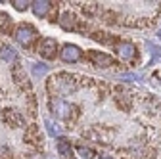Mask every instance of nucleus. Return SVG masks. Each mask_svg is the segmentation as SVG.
<instances>
[{"mask_svg": "<svg viewBox=\"0 0 161 159\" xmlns=\"http://www.w3.org/2000/svg\"><path fill=\"white\" fill-rule=\"evenodd\" d=\"M12 4H14V8H15L17 12H25V10L29 8V4H31V2H25V0H14Z\"/></svg>", "mask_w": 161, "mask_h": 159, "instance_id": "obj_19", "label": "nucleus"}, {"mask_svg": "<svg viewBox=\"0 0 161 159\" xmlns=\"http://www.w3.org/2000/svg\"><path fill=\"white\" fill-rule=\"evenodd\" d=\"M14 38L21 44V46H31L33 44V41L36 38V29L35 27H31V25H27V23H21V25H17L15 27V31H14Z\"/></svg>", "mask_w": 161, "mask_h": 159, "instance_id": "obj_3", "label": "nucleus"}, {"mask_svg": "<svg viewBox=\"0 0 161 159\" xmlns=\"http://www.w3.org/2000/svg\"><path fill=\"white\" fill-rule=\"evenodd\" d=\"M88 56H90V59H92V63L98 65V67H109V65H113V58L108 56V54H104V52L94 50V52H90Z\"/></svg>", "mask_w": 161, "mask_h": 159, "instance_id": "obj_7", "label": "nucleus"}, {"mask_svg": "<svg viewBox=\"0 0 161 159\" xmlns=\"http://www.w3.org/2000/svg\"><path fill=\"white\" fill-rule=\"evenodd\" d=\"M50 111L58 117L62 119V121H69V119L73 117V106L65 100H62V98H50Z\"/></svg>", "mask_w": 161, "mask_h": 159, "instance_id": "obj_2", "label": "nucleus"}, {"mask_svg": "<svg viewBox=\"0 0 161 159\" xmlns=\"http://www.w3.org/2000/svg\"><path fill=\"white\" fill-rule=\"evenodd\" d=\"M59 25H62V29H65V31H71V29L77 27V19H75V15L71 12H64L62 17H59Z\"/></svg>", "mask_w": 161, "mask_h": 159, "instance_id": "obj_11", "label": "nucleus"}, {"mask_svg": "<svg viewBox=\"0 0 161 159\" xmlns=\"http://www.w3.org/2000/svg\"><path fill=\"white\" fill-rule=\"evenodd\" d=\"M44 127H46V132H48L50 136H59V129H58V125H54L50 119H44Z\"/></svg>", "mask_w": 161, "mask_h": 159, "instance_id": "obj_16", "label": "nucleus"}, {"mask_svg": "<svg viewBox=\"0 0 161 159\" xmlns=\"http://www.w3.org/2000/svg\"><path fill=\"white\" fill-rule=\"evenodd\" d=\"M4 119H6L12 127H21V125H23V117L19 115L17 111H14V109H8V111L4 113Z\"/></svg>", "mask_w": 161, "mask_h": 159, "instance_id": "obj_12", "label": "nucleus"}, {"mask_svg": "<svg viewBox=\"0 0 161 159\" xmlns=\"http://www.w3.org/2000/svg\"><path fill=\"white\" fill-rule=\"evenodd\" d=\"M159 38H161V31H159Z\"/></svg>", "mask_w": 161, "mask_h": 159, "instance_id": "obj_21", "label": "nucleus"}, {"mask_svg": "<svg viewBox=\"0 0 161 159\" xmlns=\"http://www.w3.org/2000/svg\"><path fill=\"white\" fill-rule=\"evenodd\" d=\"M80 56H83V52H80V48L75 46V44H65L62 50H59V58H62L65 63H77L80 59Z\"/></svg>", "mask_w": 161, "mask_h": 159, "instance_id": "obj_4", "label": "nucleus"}, {"mask_svg": "<svg viewBox=\"0 0 161 159\" xmlns=\"http://www.w3.org/2000/svg\"><path fill=\"white\" fill-rule=\"evenodd\" d=\"M146 48H148V52H150V56H152V59H150V65L155 62V59H161V52H159L161 48H159L155 42H148V44H146Z\"/></svg>", "mask_w": 161, "mask_h": 159, "instance_id": "obj_14", "label": "nucleus"}, {"mask_svg": "<svg viewBox=\"0 0 161 159\" xmlns=\"http://www.w3.org/2000/svg\"><path fill=\"white\" fill-rule=\"evenodd\" d=\"M77 151H79L80 157H85V159H92V157H94V151H92L90 148H85V146H79Z\"/></svg>", "mask_w": 161, "mask_h": 159, "instance_id": "obj_18", "label": "nucleus"}, {"mask_svg": "<svg viewBox=\"0 0 161 159\" xmlns=\"http://www.w3.org/2000/svg\"><path fill=\"white\" fill-rule=\"evenodd\" d=\"M100 159H111V157H100Z\"/></svg>", "mask_w": 161, "mask_h": 159, "instance_id": "obj_20", "label": "nucleus"}, {"mask_svg": "<svg viewBox=\"0 0 161 159\" xmlns=\"http://www.w3.org/2000/svg\"><path fill=\"white\" fill-rule=\"evenodd\" d=\"M56 148H58V153H59V157H64V159H73V148H71V144H69L67 140H64V138H59V140H58V144H56Z\"/></svg>", "mask_w": 161, "mask_h": 159, "instance_id": "obj_9", "label": "nucleus"}, {"mask_svg": "<svg viewBox=\"0 0 161 159\" xmlns=\"http://www.w3.org/2000/svg\"><path fill=\"white\" fill-rule=\"evenodd\" d=\"M56 50H58V42H56V38H42V41L38 42V54L46 58V59H52L56 56Z\"/></svg>", "mask_w": 161, "mask_h": 159, "instance_id": "obj_5", "label": "nucleus"}, {"mask_svg": "<svg viewBox=\"0 0 161 159\" xmlns=\"http://www.w3.org/2000/svg\"><path fill=\"white\" fill-rule=\"evenodd\" d=\"M115 52L121 59H125V62H130V59H134L136 56V48L132 42H117L115 44Z\"/></svg>", "mask_w": 161, "mask_h": 159, "instance_id": "obj_6", "label": "nucleus"}, {"mask_svg": "<svg viewBox=\"0 0 161 159\" xmlns=\"http://www.w3.org/2000/svg\"><path fill=\"white\" fill-rule=\"evenodd\" d=\"M12 27V17L6 12H0V31H10Z\"/></svg>", "mask_w": 161, "mask_h": 159, "instance_id": "obj_15", "label": "nucleus"}, {"mask_svg": "<svg viewBox=\"0 0 161 159\" xmlns=\"http://www.w3.org/2000/svg\"><path fill=\"white\" fill-rule=\"evenodd\" d=\"M31 71H33V77L40 79L48 73V65L46 63H31Z\"/></svg>", "mask_w": 161, "mask_h": 159, "instance_id": "obj_13", "label": "nucleus"}, {"mask_svg": "<svg viewBox=\"0 0 161 159\" xmlns=\"http://www.w3.org/2000/svg\"><path fill=\"white\" fill-rule=\"evenodd\" d=\"M119 79H121V81H140L142 75H140V73H121Z\"/></svg>", "mask_w": 161, "mask_h": 159, "instance_id": "obj_17", "label": "nucleus"}, {"mask_svg": "<svg viewBox=\"0 0 161 159\" xmlns=\"http://www.w3.org/2000/svg\"><path fill=\"white\" fill-rule=\"evenodd\" d=\"M0 58H2L6 63H14V62H17V52H15L14 46L4 44V46H0Z\"/></svg>", "mask_w": 161, "mask_h": 159, "instance_id": "obj_10", "label": "nucleus"}, {"mask_svg": "<svg viewBox=\"0 0 161 159\" xmlns=\"http://www.w3.org/2000/svg\"><path fill=\"white\" fill-rule=\"evenodd\" d=\"M48 88L56 94H69V92L77 90V81H75V77H71L67 73H59L50 79Z\"/></svg>", "mask_w": 161, "mask_h": 159, "instance_id": "obj_1", "label": "nucleus"}, {"mask_svg": "<svg viewBox=\"0 0 161 159\" xmlns=\"http://www.w3.org/2000/svg\"><path fill=\"white\" fill-rule=\"evenodd\" d=\"M50 8H52V2H48V0H35V2H31V10L36 17H46Z\"/></svg>", "mask_w": 161, "mask_h": 159, "instance_id": "obj_8", "label": "nucleus"}]
</instances>
